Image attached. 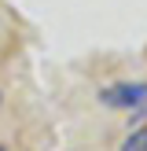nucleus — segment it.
Returning <instances> with one entry per match:
<instances>
[{
  "label": "nucleus",
  "instance_id": "obj_2",
  "mask_svg": "<svg viewBox=\"0 0 147 151\" xmlns=\"http://www.w3.org/2000/svg\"><path fill=\"white\" fill-rule=\"evenodd\" d=\"M121 151H147V125H140L136 133H129L121 140Z\"/></svg>",
  "mask_w": 147,
  "mask_h": 151
},
{
  "label": "nucleus",
  "instance_id": "obj_1",
  "mask_svg": "<svg viewBox=\"0 0 147 151\" xmlns=\"http://www.w3.org/2000/svg\"><path fill=\"white\" fill-rule=\"evenodd\" d=\"M99 100L107 107H118V111H136L147 103V85L143 81H118V85H107L99 92Z\"/></svg>",
  "mask_w": 147,
  "mask_h": 151
},
{
  "label": "nucleus",
  "instance_id": "obj_3",
  "mask_svg": "<svg viewBox=\"0 0 147 151\" xmlns=\"http://www.w3.org/2000/svg\"><path fill=\"white\" fill-rule=\"evenodd\" d=\"M0 151H7V147H4V144H0Z\"/></svg>",
  "mask_w": 147,
  "mask_h": 151
}]
</instances>
